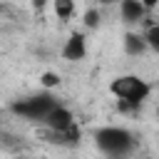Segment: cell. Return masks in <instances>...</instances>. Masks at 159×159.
I'll use <instances>...</instances> for the list:
<instances>
[{
    "mask_svg": "<svg viewBox=\"0 0 159 159\" xmlns=\"http://www.w3.org/2000/svg\"><path fill=\"white\" fill-rule=\"evenodd\" d=\"M109 89H112V94H114L119 102H127V104H132V107H139V104L149 97V84H147L142 77H137V75H124V77L112 80Z\"/></svg>",
    "mask_w": 159,
    "mask_h": 159,
    "instance_id": "cell-1",
    "label": "cell"
},
{
    "mask_svg": "<svg viewBox=\"0 0 159 159\" xmlns=\"http://www.w3.org/2000/svg\"><path fill=\"white\" fill-rule=\"evenodd\" d=\"M94 139H97V147L109 157H124L134 144L132 134L127 129H119V127H104L94 134Z\"/></svg>",
    "mask_w": 159,
    "mask_h": 159,
    "instance_id": "cell-2",
    "label": "cell"
},
{
    "mask_svg": "<svg viewBox=\"0 0 159 159\" xmlns=\"http://www.w3.org/2000/svg\"><path fill=\"white\" fill-rule=\"evenodd\" d=\"M57 107V102L50 97V94H40V97H30V99H22V102H15L12 104V112L20 114V117H27V119H42Z\"/></svg>",
    "mask_w": 159,
    "mask_h": 159,
    "instance_id": "cell-3",
    "label": "cell"
},
{
    "mask_svg": "<svg viewBox=\"0 0 159 159\" xmlns=\"http://www.w3.org/2000/svg\"><path fill=\"white\" fill-rule=\"evenodd\" d=\"M45 124L50 127V132H65V129L72 127V114H70V109H65V107L57 104V107L45 117Z\"/></svg>",
    "mask_w": 159,
    "mask_h": 159,
    "instance_id": "cell-4",
    "label": "cell"
},
{
    "mask_svg": "<svg viewBox=\"0 0 159 159\" xmlns=\"http://www.w3.org/2000/svg\"><path fill=\"white\" fill-rule=\"evenodd\" d=\"M62 57H65V60H82V57H84V37H82L80 32L70 35L67 45L62 47Z\"/></svg>",
    "mask_w": 159,
    "mask_h": 159,
    "instance_id": "cell-5",
    "label": "cell"
},
{
    "mask_svg": "<svg viewBox=\"0 0 159 159\" xmlns=\"http://www.w3.org/2000/svg\"><path fill=\"white\" fill-rule=\"evenodd\" d=\"M119 10H122V17L127 22H137L144 17V2H139V0H124L119 5Z\"/></svg>",
    "mask_w": 159,
    "mask_h": 159,
    "instance_id": "cell-6",
    "label": "cell"
},
{
    "mask_svg": "<svg viewBox=\"0 0 159 159\" xmlns=\"http://www.w3.org/2000/svg\"><path fill=\"white\" fill-rule=\"evenodd\" d=\"M144 47H147V40L142 35H134V32L124 35V50H127V55H142Z\"/></svg>",
    "mask_w": 159,
    "mask_h": 159,
    "instance_id": "cell-7",
    "label": "cell"
},
{
    "mask_svg": "<svg viewBox=\"0 0 159 159\" xmlns=\"http://www.w3.org/2000/svg\"><path fill=\"white\" fill-rule=\"evenodd\" d=\"M47 137H50V142H55V144H75V142L80 139V129L72 124L70 129H65V132H50Z\"/></svg>",
    "mask_w": 159,
    "mask_h": 159,
    "instance_id": "cell-8",
    "label": "cell"
},
{
    "mask_svg": "<svg viewBox=\"0 0 159 159\" xmlns=\"http://www.w3.org/2000/svg\"><path fill=\"white\" fill-rule=\"evenodd\" d=\"M144 40H147V45H149L152 50H157V52H159V22H157V25H152V27L147 30Z\"/></svg>",
    "mask_w": 159,
    "mask_h": 159,
    "instance_id": "cell-9",
    "label": "cell"
},
{
    "mask_svg": "<svg viewBox=\"0 0 159 159\" xmlns=\"http://www.w3.org/2000/svg\"><path fill=\"white\" fill-rule=\"evenodd\" d=\"M55 12L60 15V20H67V17L72 15V2H70V0H60V2H55Z\"/></svg>",
    "mask_w": 159,
    "mask_h": 159,
    "instance_id": "cell-10",
    "label": "cell"
},
{
    "mask_svg": "<svg viewBox=\"0 0 159 159\" xmlns=\"http://www.w3.org/2000/svg\"><path fill=\"white\" fill-rule=\"evenodd\" d=\"M97 22H99V12H97V10H87V12H84V25H87V27H94Z\"/></svg>",
    "mask_w": 159,
    "mask_h": 159,
    "instance_id": "cell-11",
    "label": "cell"
},
{
    "mask_svg": "<svg viewBox=\"0 0 159 159\" xmlns=\"http://www.w3.org/2000/svg\"><path fill=\"white\" fill-rule=\"evenodd\" d=\"M40 80H42V84H45V87H55V84L60 82V77H57L55 72H45V75H42Z\"/></svg>",
    "mask_w": 159,
    "mask_h": 159,
    "instance_id": "cell-12",
    "label": "cell"
},
{
    "mask_svg": "<svg viewBox=\"0 0 159 159\" xmlns=\"http://www.w3.org/2000/svg\"><path fill=\"white\" fill-rule=\"evenodd\" d=\"M157 119H159V109H157Z\"/></svg>",
    "mask_w": 159,
    "mask_h": 159,
    "instance_id": "cell-13",
    "label": "cell"
}]
</instances>
